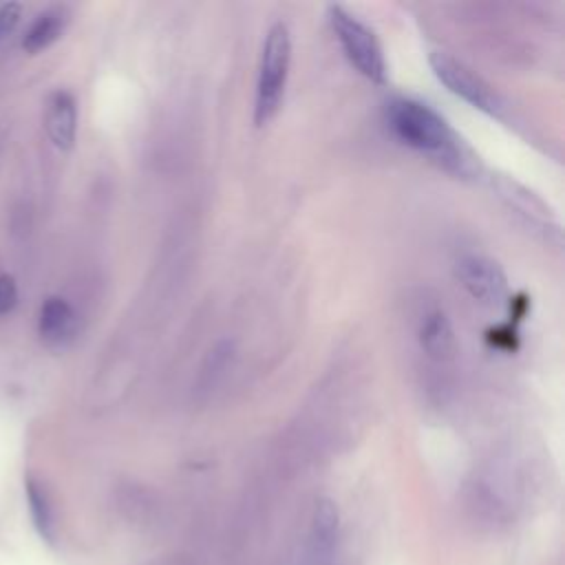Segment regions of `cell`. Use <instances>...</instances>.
Wrapping results in <instances>:
<instances>
[{"label": "cell", "mask_w": 565, "mask_h": 565, "mask_svg": "<svg viewBox=\"0 0 565 565\" xmlns=\"http://www.w3.org/2000/svg\"><path fill=\"white\" fill-rule=\"evenodd\" d=\"M384 121L402 146L452 177L472 179L481 172L479 157L430 104L415 97H393L384 106Z\"/></svg>", "instance_id": "6da1fadb"}, {"label": "cell", "mask_w": 565, "mask_h": 565, "mask_svg": "<svg viewBox=\"0 0 565 565\" xmlns=\"http://www.w3.org/2000/svg\"><path fill=\"white\" fill-rule=\"evenodd\" d=\"M44 128L51 139V143L68 152L75 146L77 137V102L68 90H55L49 95L46 102V115H44Z\"/></svg>", "instance_id": "8992f818"}, {"label": "cell", "mask_w": 565, "mask_h": 565, "mask_svg": "<svg viewBox=\"0 0 565 565\" xmlns=\"http://www.w3.org/2000/svg\"><path fill=\"white\" fill-rule=\"evenodd\" d=\"M38 333L49 347H66L77 333V313L60 296H49L40 307Z\"/></svg>", "instance_id": "52a82bcc"}, {"label": "cell", "mask_w": 565, "mask_h": 565, "mask_svg": "<svg viewBox=\"0 0 565 565\" xmlns=\"http://www.w3.org/2000/svg\"><path fill=\"white\" fill-rule=\"evenodd\" d=\"M340 527V512L338 505L329 497H320L313 503L311 512V543L316 552H331L338 539Z\"/></svg>", "instance_id": "8fae6325"}, {"label": "cell", "mask_w": 565, "mask_h": 565, "mask_svg": "<svg viewBox=\"0 0 565 565\" xmlns=\"http://www.w3.org/2000/svg\"><path fill=\"white\" fill-rule=\"evenodd\" d=\"M417 342L422 351L435 360V362H446L452 360L457 351V338L450 318L441 309H430L422 316L419 327H417Z\"/></svg>", "instance_id": "ba28073f"}, {"label": "cell", "mask_w": 565, "mask_h": 565, "mask_svg": "<svg viewBox=\"0 0 565 565\" xmlns=\"http://www.w3.org/2000/svg\"><path fill=\"white\" fill-rule=\"evenodd\" d=\"M455 276L466 294L486 305L497 307L510 298L508 276L497 260L483 254H463L455 263Z\"/></svg>", "instance_id": "5b68a950"}, {"label": "cell", "mask_w": 565, "mask_h": 565, "mask_svg": "<svg viewBox=\"0 0 565 565\" xmlns=\"http://www.w3.org/2000/svg\"><path fill=\"white\" fill-rule=\"evenodd\" d=\"M492 185L497 188L499 196L510 207H514L519 214L527 216L530 221H539V223H547V225L552 223V218H554L552 210L519 181H514L510 177H492Z\"/></svg>", "instance_id": "30bf717a"}, {"label": "cell", "mask_w": 565, "mask_h": 565, "mask_svg": "<svg viewBox=\"0 0 565 565\" xmlns=\"http://www.w3.org/2000/svg\"><path fill=\"white\" fill-rule=\"evenodd\" d=\"M291 31L285 22H274L260 44L256 90H254V124H269L285 99L289 68H291Z\"/></svg>", "instance_id": "7a4b0ae2"}, {"label": "cell", "mask_w": 565, "mask_h": 565, "mask_svg": "<svg viewBox=\"0 0 565 565\" xmlns=\"http://www.w3.org/2000/svg\"><path fill=\"white\" fill-rule=\"evenodd\" d=\"M71 22V11L62 4L49 7L42 13L35 15V20L31 22V26L26 29L24 38H22V46L26 53H40L44 49H49L53 42H57L62 38V33L66 31Z\"/></svg>", "instance_id": "9c48e42d"}, {"label": "cell", "mask_w": 565, "mask_h": 565, "mask_svg": "<svg viewBox=\"0 0 565 565\" xmlns=\"http://www.w3.org/2000/svg\"><path fill=\"white\" fill-rule=\"evenodd\" d=\"M18 305V285L13 276L0 274V316H7Z\"/></svg>", "instance_id": "5bb4252c"}, {"label": "cell", "mask_w": 565, "mask_h": 565, "mask_svg": "<svg viewBox=\"0 0 565 565\" xmlns=\"http://www.w3.org/2000/svg\"><path fill=\"white\" fill-rule=\"evenodd\" d=\"M20 18H22V4L18 2L0 4V46L11 38Z\"/></svg>", "instance_id": "4fadbf2b"}, {"label": "cell", "mask_w": 565, "mask_h": 565, "mask_svg": "<svg viewBox=\"0 0 565 565\" xmlns=\"http://www.w3.org/2000/svg\"><path fill=\"white\" fill-rule=\"evenodd\" d=\"M24 494H26V505H29V514H31L35 532L44 541L53 543L55 541V514H53V505H51L46 488L38 479L26 477Z\"/></svg>", "instance_id": "7c38bea8"}, {"label": "cell", "mask_w": 565, "mask_h": 565, "mask_svg": "<svg viewBox=\"0 0 565 565\" xmlns=\"http://www.w3.org/2000/svg\"><path fill=\"white\" fill-rule=\"evenodd\" d=\"M327 20L349 64L364 79L373 84H384L388 68H386L384 49L377 35L373 33V29H369L358 15H353L340 4L327 7Z\"/></svg>", "instance_id": "3957f363"}, {"label": "cell", "mask_w": 565, "mask_h": 565, "mask_svg": "<svg viewBox=\"0 0 565 565\" xmlns=\"http://www.w3.org/2000/svg\"><path fill=\"white\" fill-rule=\"evenodd\" d=\"M428 66L437 82L444 84L455 97L463 99L475 110H481L497 119H505L508 104L503 102V97L463 62L444 51H430Z\"/></svg>", "instance_id": "277c9868"}]
</instances>
